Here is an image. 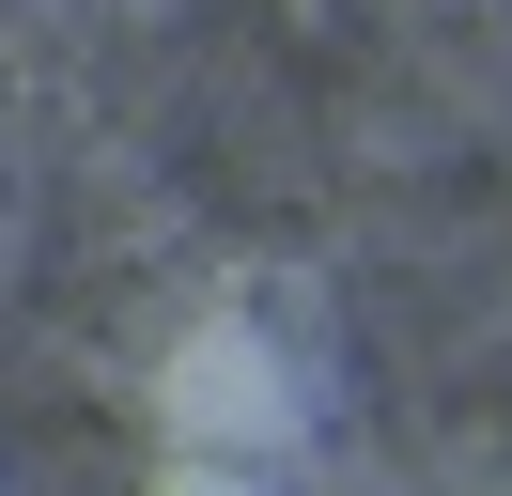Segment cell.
I'll use <instances>...</instances> for the list:
<instances>
[{
    "label": "cell",
    "instance_id": "obj_1",
    "mask_svg": "<svg viewBox=\"0 0 512 496\" xmlns=\"http://www.w3.org/2000/svg\"><path fill=\"white\" fill-rule=\"evenodd\" d=\"M295 434H311V403H295V357L264 326H187L156 357V450H218V465H280Z\"/></svg>",
    "mask_w": 512,
    "mask_h": 496
},
{
    "label": "cell",
    "instance_id": "obj_2",
    "mask_svg": "<svg viewBox=\"0 0 512 496\" xmlns=\"http://www.w3.org/2000/svg\"><path fill=\"white\" fill-rule=\"evenodd\" d=\"M140 496H264V465H218V450H156Z\"/></svg>",
    "mask_w": 512,
    "mask_h": 496
}]
</instances>
